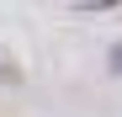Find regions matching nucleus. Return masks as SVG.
<instances>
[{
  "label": "nucleus",
  "instance_id": "1",
  "mask_svg": "<svg viewBox=\"0 0 122 117\" xmlns=\"http://www.w3.org/2000/svg\"><path fill=\"white\" fill-rule=\"evenodd\" d=\"M112 69H117V74H122V48H112Z\"/></svg>",
  "mask_w": 122,
  "mask_h": 117
}]
</instances>
